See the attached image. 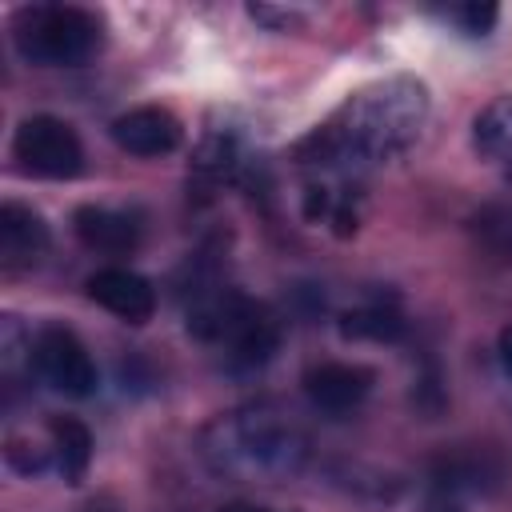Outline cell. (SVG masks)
I'll use <instances>...</instances> for the list:
<instances>
[{"label": "cell", "mask_w": 512, "mask_h": 512, "mask_svg": "<svg viewBox=\"0 0 512 512\" xmlns=\"http://www.w3.org/2000/svg\"><path fill=\"white\" fill-rule=\"evenodd\" d=\"M72 232L84 248L104 252V256H128L140 244V224L128 212L100 208V204H80L72 212Z\"/></svg>", "instance_id": "obj_11"}, {"label": "cell", "mask_w": 512, "mask_h": 512, "mask_svg": "<svg viewBox=\"0 0 512 512\" xmlns=\"http://www.w3.org/2000/svg\"><path fill=\"white\" fill-rule=\"evenodd\" d=\"M444 512H460V508H444Z\"/></svg>", "instance_id": "obj_22"}, {"label": "cell", "mask_w": 512, "mask_h": 512, "mask_svg": "<svg viewBox=\"0 0 512 512\" xmlns=\"http://www.w3.org/2000/svg\"><path fill=\"white\" fill-rule=\"evenodd\" d=\"M444 16L464 32V36H488L500 20V8L488 4V0H468V4H452L444 8Z\"/></svg>", "instance_id": "obj_16"}, {"label": "cell", "mask_w": 512, "mask_h": 512, "mask_svg": "<svg viewBox=\"0 0 512 512\" xmlns=\"http://www.w3.org/2000/svg\"><path fill=\"white\" fill-rule=\"evenodd\" d=\"M340 332L352 340H396L404 332V320L392 308H356L340 316Z\"/></svg>", "instance_id": "obj_15"}, {"label": "cell", "mask_w": 512, "mask_h": 512, "mask_svg": "<svg viewBox=\"0 0 512 512\" xmlns=\"http://www.w3.org/2000/svg\"><path fill=\"white\" fill-rule=\"evenodd\" d=\"M220 512H272V508H260V504H244V500H236V504H224Z\"/></svg>", "instance_id": "obj_20"}, {"label": "cell", "mask_w": 512, "mask_h": 512, "mask_svg": "<svg viewBox=\"0 0 512 512\" xmlns=\"http://www.w3.org/2000/svg\"><path fill=\"white\" fill-rule=\"evenodd\" d=\"M472 244L484 260L512 268V204H484L468 220Z\"/></svg>", "instance_id": "obj_14"}, {"label": "cell", "mask_w": 512, "mask_h": 512, "mask_svg": "<svg viewBox=\"0 0 512 512\" xmlns=\"http://www.w3.org/2000/svg\"><path fill=\"white\" fill-rule=\"evenodd\" d=\"M112 140L128 156H168L180 144V120L168 108L144 104L112 120Z\"/></svg>", "instance_id": "obj_9"}, {"label": "cell", "mask_w": 512, "mask_h": 512, "mask_svg": "<svg viewBox=\"0 0 512 512\" xmlns=\"http://www.w3.org/2000/svg\"><path fill=\"white\" fill-rule=\"evenodd\" d=\"M248 16L260 20V24H272V28H292V24H304L296 12H280V8H268V4H248Z\"/></svg>", "instance_id": "obj_18"}, {"label": "cell", "mask_w": 512, "mask_h": 512, "mask_svg": "<svg viewBox=\"0 0 512 512\" xmlns=\"http://www.w3.org/2000/svg\"><path fill=\"white\" fill-rule=\"evenodd\" d=\"M4 456H8V464H12L16 472H28V476H32V472H40V468L48 464V452H36L32 444H24V440H16V436L8 440Z\"/></svg>", "instance_id": "obj_17"}, {"label": "cell", "mask_w": 512, "mask_h": 512, "mask_svg": "<svg viewBox=\"0 0 512 512\" xmlns=\"http://www.w3.org/2000/svg\"><path fill=\"white\" fill-rule=\"evenodd\" d=\"M496 352H500V368L512 376V324L500 328V336H496Z\"/></svg>", "instance_id": "obj_19"}, {"label": "cell", "mask_w": 512, "mask_h": 512, "mask_svg": "<svg viewBox=\"0 0 512 512\" xmlns=\"http://www.w3.org/2000/svg\"><path fill=\"white\" fill-rule=\"evenodd\" d=\"M48 248V224L28 204L4 200L0 204V264L8 272L32 268Z\"/></svg>", "instance_id": "obj_10"}, {"label": "cell", "mask_w": 512, "mask_h": 512, "mask_svg": "<svg viewBox=\"0 0 512 512\" xmlns=\"http://www.w3.org/2000/svg\"><path fill=\"white\" fill-rule=\"evenodd\" d=\"M52 460L68 484H80L92 464V432L76 416H52Z\"/></svg>", "instance_id": "obj_12"}, {"label": "cell", "mask_w": 512, "mask_h": 512, "mask_svg": "<svg viewBox=\"0 0 512 512\" xmlns=\"http://www.w3.org/2000/svg\"><path fill=\"white\" fill-rule=\"evenodd\" d=\"M472 144L492 164L512 168V96H496L472 120Z\"/></svg>", "instance_id": "obj_13"}, {"label": "cell", "mask_w": 512, "mask_h": 512, "mask_svg": "<svg viewBox=\"0 0 512 512\" xmlns=\"http://www.w3.org/2000/svg\"><path fill=\"white\" fill-rule=\"evenodd\" d=\"M428 120V88L416 76H388L340 104V112L316 128L304 148H316V164L340 160H392L416 144Z\"/></svg>", "instance_id": "obj_1"}, {"label": "cell", "mask_w": 512, "mask_h": 512, "mask_svg": "<svg viewBox=\"0 0 512 512\" xmlns=\"http://www.w3.org/2000/svg\"><path fill=\"white\" fill-rule=\"evenodd\" d=\"M84 292L92 304H100L104 312L120 316L124 324H144L156 312V288L128 268H100L84 280Z\"/></svg>", "instance_id": "obj_7"}, {"label": "cell", "mask_w": 512, "mask_h": 512, "mask_svg": "<svg viewBox=\"0 0 512 512\" xmlns=\"http://www.w3.org/2000/svg\"><path fill=\"white\" fill-rule=\"evenodd\" d=\"M88 512H104V508H88Z\"/></svg>", "instance_id": "obj_21"}, {"label": "cell", "mask_w": 512, "mask_h": 512, "mask_svg": "<svg viewBox=\"0 0 512 512\" xmlns=\"http://www.w3.org/2000/svg\"><path fill=\"white\" fill-rule=\"evenodd\" d=\"M188 328L200 336V340H212V344H224L232 364L240 368H260L276 344H280V324L276 316L260 304V300H248L240 292H216V296H204L192 312H188Z\"/></svg>", "instance_id": "obj_4"}, {"label": "cell", "mask_w": 512, "mask_h": 512, "mask_svg": "<svg viewBox=\"0 0 512 512\" xmlns=\"http://www.w3.org/2000/svg\"><path fill=\"white\" fill-rule=\"evenodd\" d=\"M28 352H32L36 372H40L56 392L76 396V400H84V396L96 392V364H92L88 348L80 344V336H76L72 328H64V324H44V328L36 332V340L28 344Z\"/></svg>", "instance_id": "obj_6"}, {"label": "cell", "mask_w": 512, "mask_h": 512, "mask_svg": "<svg viewBox=\"0 0 512 512\" xmlns=\"http://www.w3.org/2000/svg\"><path fill=\"white\" fill-rule=\"evenodd\" d=\"M12 156L44 180H72L84 168V144L60 116H28L12 136Z\"/></svg>", "instance_id": "obj_5"}, {"label": "cell", "mask_w": 512, "mask_h": 512, "mask_svg": "<svg viewBox=\"0 0 512 512\" xmlns=\"http://www.w3.org/2000/svg\"><path fill=\"white\" fill-rule=\"evenodd\" d=\"M16 52L40 68H76L104 44V20L76 4H32L12 20Z\"/></svg>", "instance_id": "obj_3"}, {"label": "cell", "mask_w": 512, "mask_h": 512, "mask_svg": "<svg viewBox=\"0 0 512 512\" xmlns=\"http://www.w3.org/2000/svg\"><path fill=\"white\" fill-rule=\"evenodd\" d=\"M200 460L228 480L276 484L304 468L308 432L276 404H244L200 432Z\"/></svg>", "instance_id": "obj_2"}, {"label": "cell", "mask_w": 512, "mask_h": 512, "mask_svg": "<svg viewBox=\"0 0 512 512\" xmlns=\"http://www.w3.org/2000/svg\"><path fill=\"white\" fill-rule=\"evenodd\" d=\"M372 368L364 364H340V360H328V364H316L304 372V396L312 400V408L328 412V416H340V412H352L368 392H372Z\"/></svg>", "instance_id": "obj_8"}]
</instances>
